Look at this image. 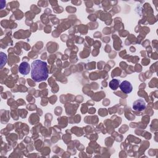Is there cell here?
<instances>
[{"mask_svg":"<svg viewBox=\"0 0 158 158\" xmlns=\"http://www.w3.org/2000/svg\"><path fill=\"white\" fill-rule=\"evenodd\" d=\"M109 86L112 90H116L119 86V80L117 79H113L109 82Z\"/></svg>","mask_w":158,"mask_h":158,"instance_id":"cell-5","label":"cell"},{"mask_svg":"<svg viewBox=\"0 0 158 158\" xmlns=\"http://www.w3.org/2000/svg\"><path fill=\"white\" fill-rule=\"evenodd\" d=\"M119 87H120V89H121V91L125 94H128V93H131L133 89L131 84L130 83V82H129L127 80L123 81L119 85Z\"/></svg>","mask_w":158,"mask_h":158,"instance_id":"cell-2","label":"cell"},{"mask_svg":"<svg viewBox=\"0 0 158 158\" xmlns=\"http://www.w3.org/2000/svg\"><path fill=\"white\" fill-rule=\"evenodd\" d=\"M132 107L135 110L142 111L146 108V102L143 99H139L133 102Z\"/></svg>","mask_w":158,"mask_h":158,"instance_id":"cell-3","label":"cell"},{"mask_svg":"<svg viewBox=\"0 0 158 158\" xmlns=\"http://www.w3.org/2000/svg\"><path fill=\"white\" fill-rule=\"evenodd\" d=\"M19 71L22 75H27L30 73V64L27 62H22L19 66Z\"/></svg>","mask_w":158,"mask_h":158,"instance_id":"cell-4","label":"cell"},{"mask_svg":"<svg viewBox=\"0 0 158 158\" xmlns=\"http://www.w3.org/2000/svg\"><path fill=\"white\" fill-rule=\"evenodd\" d=\"M31 76L36 82L46 80L48 77L47 63L41 60H35L31 64Z\"/></svg>","mask_w":158,"mask_h":158,"instance_id":"cell-1","label":"cell"}]
</instances>
